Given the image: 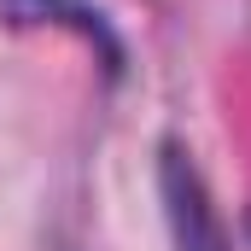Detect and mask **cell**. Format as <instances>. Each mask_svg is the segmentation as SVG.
Instances as JSON below:
<instances>
[{
    "instance_id": "6da1fadb",
    "label": "cell",
    "mask_w": 251,
    "mask_h": 251,
    "mask_svg": "<svg viewBox=\"0 0 251 251\" xmlns=\"http://www.w3.org/2000/svg\"><path fill=\"white\" fill-rule=\"evenodd\" d=\"M158 181H164V210H170L176 251H234V240H228V228H222V216H216V204H210V193H204V181H199V170L187 164L181 146L164 152Z\"/></svg>"
}]
</instances>
